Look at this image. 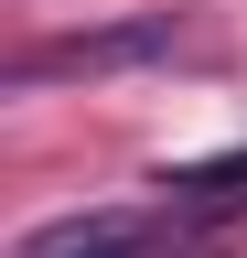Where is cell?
<instances>
[{
    "label": "cell",
    "mask_w": 247,
    "mask_h": 258,
    "mask_svg": "<svg viewBox=\"0 0 247 258\" xmlns=\"http://www.w3.org/2000/svg\"><path fill=\"white\" fill-rule=\"evenodd\" d=\"M172 215H140V205H97V215H54L22 237V258H150Z\"/></svg>",
    "instance_id": "cell-1"
},
{
    "label": "cell",
    "mask_w": 247,
    "mask_h": 258,
    "mask_svg": "<svg viewBox=\"0 0 247 258\" xmlns=\"http://www.w3.org/2000/svg\"><path fill=\"white\" fill-rule=\"evenodd\" d=\"M140 54H172V22H129V32H75V43H33L11 64V86H43V76H97V64H140Z\"/></svg>",
    "instance_id": "cell-2"
},
{
    "label": "cell",
    "mask_w": 247,
    "mask_h": 258,
    "mask_svg": "<svg viewBox=\"0 0 247 258\" xmlns=\"http://www.w3.org/2000/svg\"><path fill=\"white\" fill-rule=\"evenodd\" d=\"M247 205V151H226V161H194V172H172V205L161 215H236Z\"/></svg>",
    "instance_id": "cell-3"
}]
</instances>
